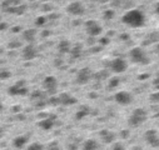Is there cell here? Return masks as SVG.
Instances as JSON below:
<instances>
[{"instance_id":"obj_2","label":"cell","mask_w":159,"mask_h":150,"mask_svg":"<svg viewBox=\"0 0 159 150\" xmlns=\"http://www.w3.org/2000/svg\"><path fill=\"white\" fill-rule=\"evenodd\" d=\"M68 13L72 14V15H75V17H79V15H83L84 12H85V9H84L83 4L80 1H73L68 5Z\"/></svg>"},{"instance_id":"obj_8","label":"cell","mask_w":159,"mask_h":150,"mask_svg":"<svg viewBox=\"0 0 159 150\" xmlns=\"http://www.w3.org/2000/svg\"><path fill=\"white\" fill-rule=\"evenodd\" d=\"M125 68H126V64L123 59H115V60H113V63H112V69L116 73H120V71L125 70Z\"/></svg>"},{"instance_id":"obj_19","label":"cell","mask_w":159,"mask_h":150,"mask_svg":"<svg viewBox=\"0 0 159 150\" xmlns=\"http://www.w3.org/2000/svg\"><path fill=\"white\" fill-rule=\"evenodd\" d=\"M8 28V24L7 23H4V21H0V31H3Z\"/></svg>"},{"instance_id":"obj_26","label":"cell","mask_w":159,"mask_h":150,"mask_svg":"<svg viewBox=\"0 0 159 150\" xmlns=\"http://www.w3.org/2000/svg\"><path fill=\"white\" fill-rule=\"evenodd\" d=\"M43 1H48V0H43Z\"/></svg>"},{"instance_id":"obj_17","label":"cell","mask_w":159,"mask_h":150,"mask_svg":"<svg viewBox=\"0 0 159 150\" xmlns=\"http://www.w3.org/2000/svg\"><path fill=\"white\" fill-rule=\"evenodd\" d=\"M45 23H46V18H44V17H39V18L35 19V25L36 26H43Z\"/></svg>"},{"instance_id":"obj_25","label":"cell","mask_w":159,"mask_h":150,"mask_svg":"<svg viewBox=\"0 0 159 150\" xmlns=\"http://www.w3.org/2000/svg\"><path fill=\"white\" fill-rule=\"evenodd\" d=\"M100 1H102V3H107L108 0H100Z\"/></svg>"},{"instance_id":"obj_12","label":"cell","mask_w":159,"mask_h":150,"mask_svg":"<svg viewBox=\"0 0 159 150\" xmlns=\"http://www.w3.org/2000/svg\"><path fill=\"white\" fill-rule=\"evenodd\" d=\"M58 49H59V51H61V53L70 51V43H69L68 40H61L59 43V45H58Z\"/></svg>"},{"instance_id":"obj_7","label":"cell","mask_w":159,"mask_h":150,"mask_svg":"<svg viewBox=\"0 0 159 150\" xmlns=\"http://www.w3.org/2000/svg\"><path fill=\"white\" fill-rule=\"evenodd\" d=\"M89 78H90V70L85 68V69H82V70L79 71L77 80H78L79 84H85L88 80H89Z\"/></svg>"},{"instance_id":"obj_14","label":"cell","mask_w":159,"mask_h":150,"mask_svg":"<svg viewBox=\"0 0 159 150\" xmlns=\"http://www.w3.org/2000/svg\"><path fill=\"white\" fill-rule=\"evenodd\" d=\"M80 51H82V46L80 45H75L70 50V54H72L73 58H78V56H80Z\"/></svg>"},{"instance_id":"obj_10","label":"cell","mask_w":159,"mask_h":150,"mask_svg":"<svg viewBox=\"0 0 159 150\" xmlns=\"http://www.w3.org/2000/svg\"><path fill=\"white\" fill-rule=\"evenodd\" d=\"M59 101L61 104H64V105H69V104H74V103H75V99L72 98V96L68 95V94H61L59 96Z\"/></svg>"},{"instance_id":"obj_13","label":"cell","mask_w":159,"mask_h":150,"mask_svg":"<svg viewBox=\"0 0 159 150\" xmlns=\"http://www.w3.org/2000/svg\"><path fill=\"white\" fill-rule=\"evenodd\" d=\"M158 40H159V33L153 31V33H150L147 36V39L144 40V44H150V43H154V41H158Z\"/></svg>"},{"instance_id":"obj_18","label":"cell","mask_w":159,"mask_h":150,"mask_svg":"<svg viewBox=\"0 0 159 150\" xmlns=\"http://www.w3.org/2000/svg\"><path fill=\"white\" fill-rule=\"evenodd\" d=\"M51 125H53V121H51L50 119H46V120H44V121L40 123V126L44 128V129H49Z\"/></svg>"},{"instance_id":"obj_11","label":"cell","mask_w":159,"mask_h":150,"mask_svg":"<svg viewBox=\"0 0 159 150\" xmlns=\"http://www.w3.org/2000/svg\"><path fill=\"white\" fill-rule=\"evenodd\" d=\"M115 98H116V101L120 103V104H128L130 101V95L126 94V93H119Z\"/></svg>"},{"instance_id":"obj_3","label":"cell","mask_w":159,"mask_h":150,"mask_svg":"<svg viewBox=\"0 0 159 150\" xmlns=\"http://www.w3.org/2000/svg\"><path fill=\"white\" fill-rule=\"evenodd\" d=\"M85 29H87V33L90 36H97V35H99L100 33H102V26H100L95 20L87 21Z\"/></svg>"},{"instance_id":"obj_23","label":"cell","mask_w":159,"mask_h":150,"mask_svg":"<svg viewBox=\"0 0 159 150\" xmlns=\"http://www.w3.org/2000/svg\"><path fill=\"white\" fill-rule=\"evenodd\" d=\"M12 30H13V31H14V33H18V31H19V30H20V26H15V28H13V29H12Z\"/></svg>"},{"instance_id":"obj_20","label":"cell","mask_w":159,"mask_h":150,"mask_svg":"<svg viewBox=\"0 0 159 150\" xmlns=\"http://www.w3.org/2000/svg\"><path fill=\"white\" fill-rule=\"evenodd\" d=\"M20 46V43H9V48H17Z\"/></svg>"},{"instance_id":"obj_9","label":"cell","mask_w":159,"mask_h":150,"mask_svg":"<svg viewBox=\"0 0 159 150\" xmlns=\"http://www.w3.org/2000/svg\"><path fill=\"white\" fill-rule=\"evenodd\" d=\"M35 38H36V30L35 29H26L23 31V39L25 41H34L35 40Z\"/></svg>"},{"instance_id":"obj_22","label":"cell","mask_w":159,"mask_h":150,"mask_svg":"<svg viewBox=\"0 0 159 150\" xmlns=\"http://www.w3.org/2000/svg\"><path fill=\"white\" fill-rule=\"evenodd\" d=\"M9 73H5V71H3V73H0V76H1V78H7V76H9Z\"/></svg>"},{"instance_id":"obj_6","label":"cell","mask_w":159,"mask_h":150,"mask_svg":"<svg viewBox=\"0 0 159 150\" xmlns=\"http://www.w3.org/2000/svg\"><path fill=\"white\" fill-rule=\"evenodd\" d=\"M56 79L53 78V76H48L45 80H44V88L48 90L49 93H54L55 89H56Z\"/></svg>"},{"instance_id":"obj_15","label":"cell","mask_w":159,"mask_h":150,"mask_svg":"<svg viewBox=\"0 0 159 150\" xmlns=\"http://www.w3.org/2000/svg\"><path fill=\"white\" fill-rule=\"evenodd\" d=\"M22 0H3V5H7V6H18L20 5Z\"/></svg>"},{"instance_id":"obj_27","label":"cell","mask_w":159,"mask_h":150,"mask_svg":"<svg viewBox=\"0 0 159 150\" xmlns=\"http://www.w3.org/2000/svg\"><path fill=\"white\" fill-rule=\"evenodd\" d=\"M0 21H1V20H0Z\"/></svg>"},{"instance_id":"obj_1","label":"cell","mask_w":159,"mask_h":150,"mask_svg":"<svg viewBox=\"0 0 159 150\" xmlns=\"http://www.w3.org/2000/svg\"><path fill=\"white\" fill-rule=\"evenodd\" d=\"M121 21H123V24L130 26V28H142L145 24V18L140 10L134 9L125 13L121 18Z\"/></svg>"},{"instance_id":"obj_4","label":"cell","mask_w":159,"mask_h":150,"mask_svg":"<svg viewBox=\"0 0 159 150\" xmlns=\"http://www.w3.org/2000/svg\"><path fill=\"white\" fill-rule=\"evenodd\" d=\"M130 58L134 63H147V55L140 48H134L130 51Z\"/></svg>"},{"instance_id":"obj_21","label":"cell","mask_w":159,"mask_h":150,"mask_svg":"<svg viewBox=\"0 0 159 150\" xmlns=\"http://www.w3.org/2000/svg\"><path fill=\"white\" fill-rule=\"evenodd\" d=\"M108 41H109V40L107 39V38H103V39H102V40H100V43H102V44H103V45H105V44H108Z\"/></svg>"},{"instance_id":"obj_5","label":"cell","mask_w":159,"mask_h":150,"mask_svg":"<svg viewBox=\"0 0 159 150\" xmlns=\"http://www.w3.org/2000/svg\"><path fill=\"white\" fill-rule=\"evenodd\" d=\"M36 55H38V53H36V49L35 46L33 45H26L23 50V58L26 59V60H31V59H34Z\"/></svg>"},{"instance_id":"obj_24","label":"cell","mask_w":159,"mask_h":150,"mask_svg":"<svg viewBox=\"0 0 159 150\" xmlns=\"http://www.w3.org/2000/svg\"><path fill=\"white\" fill-rule=\"evenodd\" d=\"M157 13H158V14H159V4H158V5H157Z\"/></svg>"},{"instance_id":"obj_16","label":"cell","mask_w":159,"mask_h":150,"mask_svg":"<svg viewBox=\"0 0 159 150\" xmlns=\"http://www.w3.org/2000/svg\"><path fill=\"white\" fill-rule=\"evenodd\" d=\"M103 18H104L105 20L113 19V18H114V12H113V10H105L104 14H103Z\"/></svg>"}]
</instances>
